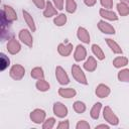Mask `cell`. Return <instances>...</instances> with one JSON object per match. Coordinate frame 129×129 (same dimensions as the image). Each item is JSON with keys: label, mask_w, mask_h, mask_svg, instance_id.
<instances>
[{"label": "cell", "mask_w": 129, "mask_h": 129, "mask_svg": "<svg viewBox=\"0 0 129 129\" xmlns=\"http://www.w3.org/2000/svg\"><path fill=\"white\" fill-rule=\"evenodd\" d=\"M9 24L10 21L6 18L4 11H1V38L5 39V38H9L10 37V28H9Z\"/></svg>", "instance_id": "1"}, {"label": "cell", "mask_w": 129, "mask_h": 129, "mask_svg": "<svg viewBox=\"0 0 129 129\" xmlns=\"http://www.w3.org/2000/svg\"><path fill=\"white\" fill-rule=\"evenodd\" d=\"M72 74H73V77L81 84H84V85H87L88 82H87V79L83 73V71L81 70V68L78 66V64H74L72 67Z\"/></svg>", "instance_id": "2"}, {"label": "cell", "mask_w": 129, "mask_h": 129, "mask_svg": "<svg viewBox=\"0 0 129 129\" xmlns=\"http://www.w3.org/2000/svg\"><path fill=\"white\" fill-rule=\"evenodd\" d=\"M25 74V70L20 64H14L10 70V77L14 80H21Z\"/></svg>", "instance_id": "3"}, {"label": "cell", "mask_w": 129, "mask_h": 129, "mask_svg": "<svg viewBox=\"0 0 129 129\" xmlns=\"http://www.w3.org/2000/svg\"><path fill=\"white\" fill-rule=\"evenodd\" d=\"M103 115H104L105 120L108 121L110 124H112V125H117V124L119 123V120H118L117 116L113 113V111L111 110L110 107H105V108H104V113H103Z\"/></svg>", "instance_id": "4"}, {"label": "cell", "mask_w": 129, "mask_h": 129, "mask_svg": "<svg viewBox=\"0 0 129 129\" xmlns=\"http://www.w3.org/2000/svg\"><path fill=\"white\" fill-rule=\"evenodd\" d=\"M55 76H56V79L59 82V84H61V85L69 84V82H70L69 77H68L66 71L61 67H56V69H55Z\"/></svg>", "instance_id": "5"}, {"label": "cell", "mask_w": 129, "mask_h": 129, "mask_svg": "<svg viewBox=\"0 0 129 129\" xmlns=\"http://www.w3.org/2000/svg\"><path fill=\"white\" fill-rule=\"evenodd\" d=\"M44 118H45V112L40 109H36L33 112H31V114H30V119L34 123H37V124L43 122Z\"/></svg>", "instance_id": "6"}, {"label": "cell", "mask_w": 129, "mask_h": 129, "mask_svg": "<svg viewBox=\"0 0 129 129\" xmlns=\"http://www.w3.org/2000/svg\"><path fill=\"white\" fill-rule=\"evenodd\" d=\"M19 38L27 46H29V47L32 46V36H31L30 32L27 29H22L19 32Z\"/></svg>", "instance_id": "7"}, {"label": "cell", "mask_w": 129, "mask_h": 129, "mask_svg": "<svg viewBox=\"0 0 129 129\" xmlns=\"http://www.w3.org/2000/svg\"><path fill=\"white\" fill-rule=\"evenodd\" d=\"M53 112H54V114H55L56 116L62 118V117H64V116H67V114H68V109H67V107H66L63 104H61V103H55V104L53 105Z\"/></svg>", "instance_id": "8"}, {"label": "cell", "mask_w": 129, "mask_h": 129, "mask_svg": "<svg viewBox=\"0 0 129 129\" xmlns=\"http://www.w3.org/2000/svg\"><path fill=\"white\" fill-rule=\"evenodd\" d=\"M20 44H19V42L16 40V39H14V38H11V39H9V41H8V44H7V49H8V51L11 53V54H15V53H17L19 50H20Z\"/></svg>", "instance_id": "9"}, {"label": "cell", "mask_w": 129, "mask_h": 129, "mask_svg": "<svg viewBox=\"0 0 129 129\" xmlns=\"http://www.w3.org/2000/svg\"><path fill=\"white\" fill-rule=\"evenodd\" d=\"M3 11H4V13H5L6 18H7L10 22H12V21H14V20L17 19L16 12L14 11V9H13L12 7H10V6H8V5H4V6H3Z\"/></svg>", "instance_id": "10"}, {"label": "cell", "mask_w": 129, "mask_h": 129, "mask_svg": "<svg viewBox=\"0 0 129 129\" xmlns=\"http://www.w3.org/2000/svg\"><path fill=\"white\" fill-rule=\"evenodd\" d=\"M98 27L104 33H108V34H114L115 33V29L113 28V26H111L109 23H107L105 21H102V20L99 21Z\"/></svg>", "instance_id": "11"}, {"label": "cell", "mask_w": 129, "mask_h": 129, "mask_svg": "<svg viewBox=\"0 0 129 129\" xmlns=\"http://www.w3.org/2000/svg\"><path fill=\"white\" fill-rule=\"evenodd\" d=\"M57 50H58V52H59L60 55H62V56H68V55L71 53V51L73 50V44H72V43H68V44L60 43V44H58Z\"/></svg>", "instance_id": "12"}, {"label": "cell", "mask_w": 129, "mask_h": 129, "mask_svg": "<svg viewBox=\"0 0 129 129\" xmlns=\"http://www.w3.org/2000/svg\"><path fill=\"white\" fill-rule=\"evenodd\" d=\"M109 94H110V89H109L107 86L103 85V84L99 85V86L97 87V89H96V95H97L98 97H100V98H105V97H107Z\"/></svg>", "instance_id": "13"}, {"label": "cell", "mask_w": 129, "mask_h": 129, "mask_svg": "<svg viewBox=\"0 0 129 129\" xmlns=\"http://www.w3.org/2000/svg\"><path fill=\"white\" fill-rule=\"evenodd\" d=\"M78 37H79L80 40H82L85 43H89L90 42L89 32L84 27H79V29H78Z\"/></svg>", "instance_id": "14"}, {"label": "cell", "mask_w": 129, "mask_h": 129, "mask_svg": "<svg viewBox=\"0 0 129 129\" xmlns=\"http://www.w3.org/2000/svg\"><path fill=\"white\" fill-rule=\"evenodd\" d=\"M86 57V49L83 45H78L75 51V59L77 61H81Z\"/></svg>", "instance_id": "15"}, {"label": "cell", "mask_w": 129, "mask_h": 129, "mask_svg": "<svg viewBox=\"0 0 129 129\" xmlns=\"http://www.w3.org/2000/svg\"><path fill=\"white\" fill-rule=\"evenodd\" d=\"M84 68H85L87 71H89V72H93V71H95L96 68H97V61L95 60V58H94L93 56H89L88 60H87V61L85 62V64H84Z\"/></svg>", "instance_id": "16"}, {"label": "cell", "mask_w": 129, "mask_h": 129, "mask_svg": "<svg viewBox=\"0 0 129 129\" xmlns=\"http://www.w3.org/2000/svg\"><path fill=\"white\" fill-rule=\"evenodd\" d=\"M58 94L63 97V98H72L76 95V91L72 88H68V89H63V88H60L58 90Z\"/></svg>", "instance_id": "17"}, {"label": "cell", "mask_w": 129, "mask_h": 129, "mask_svg": "<svg viewBox=\"0 0 129 129\" xmlns=\"http://www.w3.org/2000/svg\"><path fill=\"white\" fill-rule=\"evenodd\" d=\"M22 13H23V17H24V19H25L27 25L29 26V28H30L32 31H35V29H36V28H35V24H34V21H33L32 17L30 16V14H29L27 11H25V10H23Z\"/></svg>", "instance_id": "18"}, {"label": "cell", "mask_w": 129, "mask_h": 129, "mask_svg": "<svg viewBox=\"0 0 129 129\" xmlns=\"http://www.w3.org/2000/svg\"><path fill=\"white\" fill-rule=\"evenodd\" d=\"M100 15L106 19H109V20H117L118 17L116 16V14L112 11H109V10H105V9H101L100 10Z\"/></svg>", "instance_id": "19"}, {"label": "cell", "mask_w": 129, "mask_h": 129, "mask_svg": "<svg viewBox=\"0 0 129 129\" xmlns=\"http://www.w3.org/2000/svg\"><path fill=\"white\" fill-rule=\"evenodd\" d=\"M55 14H56V10L53 8L52 4L48 1V2L46 3V8H45V10H44V12H43V15H44L45 17H50V16L55 15Z\"/></svg>", "instance_id": "20"}, {"label": "cell", "mask_w": 129, "mask_h": 129, "mask_svg": "<svg viewBox=\"0 0 129 129\" xmlns=\"http://www.w3.org/2000/svg\"><path fill=\"white\" fill-rule=\"evenodd\" d=\"M106 41H107L108 45L110 46V48L113 50V52H115V53H122V49H121V47H120L114 40H112V39H110V38H107Z\"/></svg>", "instance_id": "21"}, {"label": "cell", "mask_w": 129, "mask_h": 129, "mask_svg": "<svg viewBox=\"0 0 129 129\" xmlns=\"http://www.w3.org/2000/svg\"><path fill=\"white\" fill-rule=\"evenodd\" d=\"M127 63H128V59L123 56H118L113 60V64L115 68H121V67L126 66Z\"/></svg>", "instance_id": "22"}, {"label": "cell", "mask_w": 129, "mask_h": 129, "mask_svg": "<svg viewBox=\"0 0 129 129\" xmlns=\"http://www.w3.org/2000/svg\"><path fill=\"white\" fill-rule=\"evenodd\" d=\"M31 77L34 78V79H37V80L43 79L44 74H43L42 69H40V68H34V69L31 71Z\"/></svg>", "instance_id": "23"}, {"label": "cell", "mask_w": 129, "mask_h": 129, "mask_svg": "<svg viewBox=\"0 0 129 129\" xmlns=\"http://www.w3.org/2000/svg\"><path fill=\"white\" fill-rule=\"evenodd\" d=\"M117 9L121 16H126L129 14V7L125 3H119L117 5Z\"/></svg>", "instance_id": "24"}, {"label": "cell", "mask_w": 129, "mask_h": 129, "mask_svg": "<svg viewBox=\"0 0 129 129\" xmlns=\"http://www.w3.org/2000/svg\"><path fill=\"white\" fill-rule=\"evenodd\" d=\"M101 110V103H96L94 107L91 110V117L93 119H98L99 118V113Z\"/></svg>", "instance_id": "25"}, {"label": "cell", "mask_w": 129, "mask_h": 129, "mask_svg": "<svg viewBox=\"0 0 129 129\" xmlns=\"http://www.w3.org/2000/svg\"><path fill=\"white\" fill-rule=\"evenodd\" d=\"M36 88H37L39 91L44 92V91H47V90L49 89V84H48L47 82H45L43 79H41V80L37 81V83H36Z\"/></svg>", "instance_id": "26"}, {"label": "cell", "mask_w": 129, "mask_h": 129, "mask_svg": "<svg viewBox=\"0 0 129 129\" xmlns=\"http://www.w3.org/2000/svg\"><path fill=\"white\" fill-rule=\"evenodd\" d=\"M92 50H93V52L97 55V57L99 58V59H104L105 58V54L103 53V51H102V49L100 48V46L99 45H97V44H93V46H92Z\"/></svg>", "instance_id": "27"}, {"label": "cell", "mask_w": 129, "mask_h": 129, "mask_svg": "<svg viewBox=\"0 0 129 129\" xmlns=\"http://www.w3.org/2000/svg\"><path fill=\"white\" fill-rule=\"evenodd\" d=\"M118 79L122 82H129V70H122L118 73Z\"/></svg>", "instance_id": "28"}, {"label": "cell", "mask_w": 129, "mask_h": 129, "mask_svg": "<svg viewBox=\"0 0 129 129\" xmlns=\"http://www.w3.org/2000/svg\"><path fill=\"white\" fill-rule=\"evenodd\" d=\"M74 110L77 112V113H84L85 110H86V106L84 103L80 102V101H77L74 103Z\"/></svg>", "instance_id": "29"}, {"label": "cell", "mask_w": 129, "mask_h": 129, "mask_svg": "<svg viewBox=\"0 0 129 129\" xmlns=\"http://www.w3.org/2000/svg\"><path fill=\"white\" fill-rule=\"evenodd\" d=\"M66 22H67V16L64 14H59L54 18V23L57 26H62Z\"/></svg>", "instance_id": "30"}, {"label": "cell", "mask_w": 129, "mask_h": 129, "mask_svg": "<svg viewBox=\"0 0 129 129\" xmlns=\"http://www.w3.org/2000/svg\"><path fill=\"white\" fill-rule=\"evenodd\" d=\"M77 8V4L75 2V0H67V11L69 13H74L76 11Z\"/></svg>", "instance_id": "31"}, {"label": "cell", "mask_w": 129, "mask_h": 129, "mask_svg": "<svg viewBox=\"0 0 129 129\" xmlns=\"http://www.w3.org/2000/svg\"><path fill=\"white\" fill-rule=\"evenodd\" d=\"M0 55H1V66H0V69H1V71H4L9 66L10 60H9V58L4 53H1Z\"/></svg>", "instance_id": "32"}, {"label": "cell", "mask_w": 129, "mask_h": 129, "mask_svg": "<svg viewBox=\"0 0 129 129\" xmlns=\"http://www.w3.org/2000/svg\"><path fill=\"white\" fill-rule=\"evenodd\" d=\"M54 122H55V120L53 119V118H49V119H47L44 123H43V129H51L52 127H53V125H54Z\"/></svg>", "instance_id": "33"}, {"label": "cell", "mask_w": 129, "mask_h": 129, "mask_svg": "<svg viewBox=\"0 0 129 129\" xmlns=\"http://www.w3.org/2000/svg\"><path fill=\"white\" fill-rule=\"evenodd\" d=\"M89 128H90V125L86 121H84V120L80 121L77 124V129H89Z\"/></svg>", "instance_id": "34"}, {"label": "cell", "mask_w": 129, "mask_h": 129, "mask_svg": "<svg viewBox=\"0 0 129 129\" xmlns=\"http://www.w3.org/2000/svg\"><path fill=\"white\" fill-rule=\"evenodd\" d=\"M101 4L105 8H112V6H113V0H101Z\"/></svg>", "instance_id": "35"}, {"label": "cell", "mask_w": 129, "mask_h": 129, "mask_svg": "<svg viewBox=\"0 0 129 129\" xmlns=\"http://www.w3.org/2000/svg\"><path fill=\"white\" fill-rule=\"evenodd\" d=\"M34 2V4L36 5L37 8L39 9H42L44 8V0H32Z\"/></svg>", "instance_id": "36"}, {"label": "cell", "mask_w": 129, "mask_h": 129, "mask_svg": "<svg viewBox=\"0 0 129 129\" xmlns=\"http://www.w3.org/2000/svg\"><path fill=\"white\" fill-rule=\"evenodd\" d=\"M53 2H54V5L57 9L61 10L63 8V0H53Z\"/></svg>", "instance_id": "37"}, {"label": "cell", "mask_w": 129, "mask_h": 129, "mask_svg": "<svg viewBox=\"0 0 129 129\" xmlns=\"http://www.w3.org/2000/svg\"><path fill=\"white\" fill-rule=\"evenodd\" d=\"M58 129H68L69 128V121H64V122H60L57 126Z\"/></svg>", "instance_id": "38"}, {"label": "cell", "mask_w": 129, "mask_h": 129, "mask_svg": "<svg viewBox=\"0 0 129 129\" xmlns=\"http://www.w3.org/2000/svg\"><path fill=\"white\" fill-rule=\"evenodd\" d=\"M96 3V0H85V4L87 6H93Z\"/></svg>", "instance_id": "39"}, {"label": "cell", "mask_w": 129, "mask_h": 129, "mask_svg": "<svg viewBox=\"0 0 129 129\" xmlns=\"http://www.w3.org/2000/svg\"><path fill=\"white\" fill-rule=\"evenodd\" d=\"M98 128H108V126L107 125H99V126H96V129H98Z\"/></svg>", "instance_id": "40"}, {"label": "cell", "mask_w": 129, "mask_h": 129, "mask_svg": "<svg viewBox=\"0 0 129 129\" xmlns=\"http://www.w3.org/2000/svg\"><path fill=\"white\" fill-rule=\"evenodd\" d=\"M121 1H123V2H125V3H128V4H129V0H121Z\"/></svg>", "instance_id": "41"}]
</instances>
